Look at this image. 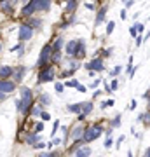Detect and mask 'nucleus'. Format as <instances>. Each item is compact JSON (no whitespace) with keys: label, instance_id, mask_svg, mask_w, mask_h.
Listing matches in <instances>:
<instances>
[{"label":"nucleus","instance_id":"obj_1","mask_svg":"<svg viewBox=\"0 0 150 157\" xmlns=\"http://www.w3.org/2000/svg\"><path fill=\"white\" fill-rule=\"evenodd\" d=\"M19 96H21V100H19V112L23 115H28L30 113V108L33 107V94H32V89L30 87H21L19 89Z\"/></svg>","mask_w":150,"mask_h":157},{"label":"nucleus","instance_id":"obj_2","mask_svg":"<svg viewBox=\"0 0 150 157\" xmlns=\"http://www.w3.org/2000/svg\"><path fill=\"white\" fill-rule=\"evenodd\" d=\"M103 133V128H101L100 124H94V126H91V128H86L84 129V136H82V141L84 143H89V141H94L98 136Z\"/></svg>","mask_w":150,"mask_h":157},{"label":"nucleus","instance_id":"obj_3","mask_svg":"<svg viewBox=\"0 0 150 157\" xmlns=\"http://www.w3.org/2000/svg\"><path fill=\"white\" fill-rule=\"evenodd\" d=\"M51 80H54V68L51 67V63H47L44 67H40L39 84H42V82H51Z\"/></svg>","mask_w":150,"mask_h":157},{"label":"nucleus","instance_id":"obj_4","mask_svg":"<svg viewBox=\"0 0 150 157\" xmlns=\"http://www.w3.org/2000/svg\"><path fill=\"white\" fill-rule=\"evenodd\" d=\"M51 52H52V47H51V44H45L44 47H42V52H40V56H39V61H37L39 68L44 67V65H47V63L51 61Z\"/></svg>","mask_w":150,"mask_h":157},{"label":"nucleus","instance_id":"obj_5","mask_svg":"<svg viewBox=\"0 0 150 157\" xmlns=\"http://www.w3.org/2000/svg\"><path fill=\"white\" fill-rule=\"evenodd\" d=\"M33 32L35 30L28 25V23H23L21 26H19V40H23V42H26V40H30L32 37H33Z\"/></svg>","mask_w":150,"mask_h":157},{"label":"nucleus","instance_id":"obj_6","mask_svg":"<svg viewBox=\"0 0 150 157\" xmlns=\"http://www.w3.org/2000/svg\"><path fill=\"white\" fill-rule=\"evenodd\" d=\"M16 89V82L14 80H9V78H0V93H12V91Z\"/></svg>","mask_w":150,"mask_h":157},{"label":"nucleus","instance_id":"obj_7","mask_svg":"<svg viewBox=\"0 0 150 157\" xmlns=\"http://www.w3.org/2000/svg\"><path fill=\"white\" fill-rule=\"evenodd\" d=\"M86 68H87V70H94V72H101V70L105 68V65H103V59L96 58V59H93L91 63H87Z\"/></svg>","mask_w":150,"mask_h":157},{"label":"nucleus","instance_id":"obj_8","mask_svg":"<svg viewBox=\"0 0 150 157\" xmlns=\"http://www.w3.org/2000/svg\"><path fill=\"white\" fill-rule=\"evenodd\" d=\"M33 12H35V6H33V2H32V0H30V2H26V4L21 7V16L23 17L33 16Z\"/></svg>","mask_w":150,"mask_h":157},{"label":"nucleus","instance_id":"obj_9","mask_svg":"<svg viewBox=\"0 0 150 157\" xmlns=\"http://www.w3.org/2000/svg\"><path fill=\"white\" fill-rule=\"evenodd\" d=\"M25 73H26V68L25 67H17V68H14V70H12V80H14V82H21L23 80V77H25Z\"/></svg>","mask_w":150,"mask_h":157},{"label":"nucleus","instance_id":"obj_10","mask_svg":"<svg viewBox=\"0 0 150 157\" xmlns=\"http://www.w3.org/2000/svg\"><path fill=\"white\" fill-rule=\"evenodd\" d=\"M73 56L77 58V59H82L86 56V44H84V40H77V47H75Z\"/></svg>","mask_w":150,"mask_h":157},{"label":"nucleus","instance_id":"obj_11","mask_svg":"<svg viewBox=\"0 0 150 157\" xmlns=\"http://www.w3.org/2000/svg\"><path fill=\"white\" fill-rule=\"evenodd\" d=\"M84 129L86 128H82V126H75V128H73V131H72V138L73 140H82Z\"/></svg>","mask_w":150,"mask_h":157},{"label":"nucleus","instance_id":"obj_12","mask_svg":"<svg viewBox=\"0 0 150 157\" xmlns=\"http://www.w3.org/2000/svg\"><path fill=\"white\" fill-rule=\"evenodd\" d=\"M91 155V148L89 147H79L75 150V157H89Z\"/></svg>","mask_w":150,"mask_h":157},{"label":"nucleus","instance_id":"obj_13","mask_svg":"<svg viewBox=\"0 0 150 157\" xmlns=\"http://www.w3.org/2000/svg\"><path fill=\"white\" fill-rule=\"evenodd\" d=\"M105 16H106V6H103L98 11V14H96V25H101V23L105 21Z\"/></svg>","mask_w":150,"mask_h":157},{"label":"nucleus","instance_id":"obj_14","mask_svg":"<svg viewBox=\"0 0 150 157\" xmlns=\"http://www.w3.org/2000/svg\"><path fill=\"white\" fill-rule=\"evenodd\" d=\"M12 67H0V78H9L12 75Z\"/></svg>","mask_w":150,"mask_h":157},{"label":"nucleus","instance_id":"obj_15","mask_svg":"<svg viewBox=\"0 0 150 157\" xmlns=\"http://www.w3.org/2000/svg\"><path fill=\"white\" fill-rule=\"evenodd\" d=\"M75 47H77V40H70L65 47V52H67L68 56H73V52H75Z\"/></svg>","mask_w":150,"mask_h":157},{"label":"nucleus","instance_id":"obj_16","mask_svg":"<svg viewBox=\"0 0 150 157\" xmlns=\"http://www.w3.org/2000/svg\"><path fill=\"white\" fill-rule=\"evenodd\" d=\"M0 7H2V11L6 12V14H12V4L9 0H2L0 2Z\"/></svg>","mask_w":150,"mask_h":157},{"label":"nucleus","instance_id":"obj_17","mask_svg":"<svg viewBox=\"0 0 150 157\" xmlns=\"http://www.w3.org/2000/svg\"><path fill=\"white\" fill-rule=\"evenodd\" d=\"M91 110H93V103H91V101H84V103H82V110H80V113H84V115L87 117V113L91 112Z\"/></svg>","mask_w":150,"mask_h":157},{"label":"nucleus","instance_id":"obj_18","mask_svg":"<svg viewBox=\"0 0 150 157\" xmlns=\"http://www.w3.org/2000/svg\"><path fill=\"white\" fill-rule=\"evenodd\" d=\"M65 45V40L60 37V39L54 40V44H51V47H52V51H61V47Z\"/></svg>","mask_w":150,"mask_h":157},{"label":"nucleus","instance_id":"obj_19","mask_svg":"<svg viewBox=\"0 0 150 157\" xmlns=\"http://www.w3.org/2000/svg\"><path fill=\"white\" fill-rule=\"evenodd\" d=\"M37 141H39V135H37V133H30V135L26 136V143H30V145L35 147Z\"/></svg>","mask_w":150,"mask_h":157},{"label":"nucleus","instance_id":"obj_20","mask_svg":"<svg viewBox=\"0 0 150 157\" xmlns=\"http://www.w3.org/2000/svg\"><path fill=\"white\" fill-rule=\"evenodd\" d=\"M67 2V11L68 12H73L77 9V0H65Z\"/></svg>","mask_w":150,"mask_h":157},{"label":"nucleus","instance_id":"obj_21","mask_svg":"<svg viewBox=\"0 0 150 157\" xmlns=\"http://www.w3.org/2000/svg\"><path fill=\"white\" fill-rule=\"evenodd\" d=\"M60 59H61V51H52L51 52V61L60 63Z\"/></svg>","mask_w":150,"mask_h":157},{"label":"nucleus","instance_id":"obj_22","mask_svg":"<svg viewBox=\"0 0 150 157\" xmlns=\"http://www.w3.org/2000/svg\"><path fill=\"white\" fill-rule=\"evenodd\" d=\"M40 103H42V105H51V98H49V94H45V93H42V94H40Z\"/></svg>","mask_w":150,"mask_h":157},{"label":"nucleus","instance_id":"obj_23","mask_svg":"<svg viewBox=\"0 0 150 157\" xmlns=\"http://www.w3.org/2000/svg\"><path fill=\"white\" fill-rule=\"evenodd\" d=\"M68 65H70V70H72V72H75L77 68H80V63H79L77 59H70V61H68Z\"/></svg>","mask_w":150,"mask_h":157},{"label":"nucleus","instance_id":"obj_24","mask_svg":"<svg viewBox=\"0 0 150 157\" xmlns=\"http://www.w3.org/2000/svg\"><path fill=\"white\" fill-rule=\"evenodd\" d=\"M70 112H80L82 110V103H75V105H68Z\"/></svg>","mask_w":150,"mask_h":157},{"label":"nucleus","instance_id":"obj_25","mask_svg":"<svg viewBox=\"0 0 150 157\" xmlns=\"http://www.w3.org/2000/svg\"><path fill=\"white\" fill-rule=\"evenodd\" d=\"M40 113H42V110H40V107H35V105H33V107L30 108V115H33V117H39Z\"/></svg>","mask_w":150,"mask_h":157},{"label":"nucleus","instance_id":"obj_26","mask_svg":"<svg viewBox=\"0 0 150 157\" xmlns=\"http://www.w3.org/2000/svg\"><path fill=\"white\" fill-rule=\"evenodd\" d=\"M28 25H30V26L35 30V28H40V26H42V21H40V19H32Z\"/></svg>","mask_w":150,"mask_h":157},{"label":"nucleus","instance_id":"obj_27","mask_svg":"<svg viewBox=\"0 0 150 157\" xmlns=\"http://www.w3.org/2000/svg\"><path fill=\"white\" fill-rule=\"evenodd\" d=\"M113 28H115V23H113V21H110L108 25H106V35H110L112 32H113Z\"/></svg>","mask_w":150,"mask_h":157},{"label":"nucleus","instance_id":"obj_28","mask_svg":"<svg viewBox=\"0 0 150 157\" xmlns=\"http://www.w3.org/2000/svg\"><path fill=\"white\" fill-rule=\"evenodd\" d=\"M70 75H73V72L72 70H67V72H61L58 77H61V78H67V77H70Z\"/></svg>","mask_w":150,"mask_h":157},{"label":"nucleus","instance_id":"obj_29","mask_svg":"<svg viewBox=\"0 0 150 157\" xmlns=\"http://www.w3.org/2000/svg\"><path fill=\"white\" fill-rule=\"evenodd\" d=\"M77 84H79L77 80H75V78H72V80H68L65 86H67V87H77Z\"/></svg>","mask_w":150,"mask_h":157},{"label":"nucleus","instance_id":"obj_30","mask_svg":"<svg viewBox=\"0 0 150 157\" xmlns=\"http://www.w3.org/2000/svg\"><path fill=\"white\" fill-rule=\"evenodd\" d=\"M42 129H44V124H42V122H37V124H35V128H33V131H35V133H40Z\"/></svg>","mask_w":150,"mask_h":157},{"label":"nucleus","instance_id":"obj_31","mask_svg":"<svg viewBox=\"0 0 150 157\" xmlns=\"http://www.w3.org/2000/svg\"><path fill=\"white\" fill-rule=\"evenodd\" d=\"M112 126H113V128H117V126H121V115H117V117L113 119V121H112Z\"/></svg>","mask_w":150,"mask_h":157},{"label":"nucleus","instance_id":"obj_32","mask_svg":"<svg viewBox=\"0 0 150 157\" xmlns=\"http://www.w3.org/2000/svg\"><path fill=\"white\" fill-rule=\"evenodd\" d=\"M121 70H122V68H121V67H115V68H113V70H112V77H117V75L121 73Z\"/></svg>","mask_w":150,"mask_h":157},{"label":"nucleus","instance_id":"obj_33","mask_svg":"<svg viewBox=\"0 0 150 157\" xmlns=\"http://www.w3.org/2000/svg\"><path fill=\"white\" fill-rule=\"evenodd\" d=\"M129 33H131V37H136V35H138V30H136V26H131V28H129Z\"/></svg>","mask_w":150,"mask_h":157},{"label":"nucleus","instance_id":"obj_34","mask_svg":"<svg viewBox=\"0 0 150 157\" xmlns=\"http://www.w3.org/2000/svg\"><path fill=\"white\" fill-rule=\"evenodd\" d=\"M58 128H60V122H54V126H52V131H51V136H54V135H56Z\"/></svg>","mask_w":150,"mask_h":157},{"label":"nucleus","instance_id":"obj_35","mask_svg":"<svg viewBox=\"0 0 150 157\" xmlns=\"http://www.w3.org/2000/svg\"><path fill=\"white\" fill-rule=\"evenodd\" d=\"M40 117H42V121H51V115L47 112H42L40 113Z\"/></svg>","mask_w":150,"mask_h":157},{"label":"nucleus","instance_id":"obj_36","mask_svg":"<svg viewBox=\"0 0 150 157\" xmlns=\"http://www.w3.org/2000/svg\"><path fill=\"white\" fill-rule=\"evenodd\" d=\"M56 91H58V93H63V89H65V87H63V84H60V82H58V84H56V87H54Z\"/></svg>","mask_w":150,"mask_h":157},{"label":"nucleus","instance_id":"obj_37","mask_svg":"<svg viewBox=\"0 0 150 157\" xmlns=\"http://www.w3.org/2000/svg\"><path fill=\"white\" fill-rule=\"evenodd\" d=\"M105 147H106V148H110V147H112V138H110V136H106V141H105Z\"/></svg>","mask_w":150,"mask_h":157},{"label":"nucleus","instance_id":"obj_38","mask_svg":"<svg viewBox=\"0 0 150 157\" xmlns=\"http://www.w3.org/2000/svg\"><path fill=\"white\" fill-rule=\"evenodd\" d=\"M60 143H61V140L56 138V140H52V143H49V147H56V145H60Z\"/></svg>","mask_w":150,"mask_h":157},{"label":"nucleus","instance_id":"obj_39","mask_svg":"<svg viewBox=\"0 0 150 157\" xmlns=\"http://www.w3.org/2000/svg\"><path fill=\"white\" fill-rule=\"evenodd\" d=\"M39 157H54V154L52 152H45V154H40Z\"/></svg>","mask_w":150,"mask_h":157},{"label":"nucleus","instance_id":"obj_40","mask_svg":"<svg viewBox=\"0 0 150 157\" xmlns=\"http://www.w3.org/2000/svg\"><path fill=\"white\" fill-rule=\"evenodd\" d=\"M117 87H119V84H117V80H113V82L110 84V89H112V91H115Z\"/></svg>","mask_w":150,"mask_h":157},{"label":"nucleus","instance_id":"obj_41","mask_svg":"<svg viewBox=\"0 0 150 157\" xmlns=\"http://www.w3.org/2000/svg\"><path fill=\"white\" fill-rule=\"evenodd\" d=\"M77 89L80 91V93H86V91H87L86 89V86H82V84H77Z\"/></svg>","mask_w":150,"mask_h":157},{"label":"nucleus","instance_id":"obj_42","mask_svg":"<svg viewBox=\"0 0 150 157\" xmlns=\"http://www.w3.org/2000/svg\"><path fill=\"white\" fill-rule=\"evenodd\" d=\"M141 45V37H140V33L136 35V47H140Z\"/></svg>","mask_w":150,"mask_h":157},{"label":"nucleus","instance_id":"obj_43","mask_svg":"<svg viewBox=\"0 0 150 157\" xmlns=\"http://www.w3.org/2000/svg\"><path fill=\"white\" fill-rule=\"evenodd\" d=\"M134 26H136V30H138V32H143V25H141V23H138V25H134Z\"/></svg>","mask_w":150,"mask_h":157},{"label":"nucleus","instance_id":"obj_44","mask_svg":"<svg viewBox=\"0 0 150 157\" xmlns=\"http://www.w3.org/2000/svg\"><path fill=\"white\" fill-rule=\"evenodd\" d=\"M105 103H106V107H113V103H115V101H113V100H106Z\"/></svg>","mask_w":150,"mask_h":157},{"label":"nucleus","instance_id":"obj_45","mask_svg":"<svg viewBox=\"0 0 150 157\" xmlns=\"http://www.w3.org/2000/svg\"><path fill=\"white\" fill-rule=\"evenodd\" d=\"M143 157H150V147L145 150V154H143Z\"/></svg>","mask_w":150,"mask_h":157},{"label":"nucleus","instance_id":"obj_46","mask_svg":"<svg viewBox=\"0 0 150 157\" xmlns=\"http://www.w3.org/2000/svg\"><path fill=\"white\" fill-rule=\"evenodd\" d=\"M86 7H87V9H89V11H91V9H94V4H86Z\"/></svg>","mask_w":150,"mask_h":157},{"label":"nucleus","instance_id":"obj_47","mask_svg":"<svg viewBox=\"0 0 150 157\" xmlns=\"http://www.w3.org/2000/svg\"><path fill=\"white\" fill-rule=\"evenodd\" d=\"M129 108L133 110V108H136V101H131V105H129Z\"/></svg>","mask_w":150,"mask_h":157},{"label":"nucleus","instance_id":"obj_48","mask_svg":"<svg viewBox=\"0 0 150 157\" xmlns=\"http://www.w3.org/2000/svg\"><path fill=\"white\" fill-rule=\"evenodd\" d=\"M4 98H6V94H4V93H0V100H4Z\"/></svg>","mask_w":150,"mask_h":157},{"label":"nucleus","instance_id":"obj_49","mask_svg":"<svg viewBox=\"0 0 150 157\" xmlns=\"http://www.w3.org/2000/svg\"><path fill=\"white\" fill-rule=\"evenodd\" d=\"M128 157H133V152H131V150L128 152Z\"/></svg>","mask_w":150,"mask_h":157},{"label":"nucleus","instance_id":"obj_50","mask_svg":"<svg viewBox=\"0 0 150 157\" xmlns=\"http://www.w3.org/2000/svg\"><path fill=\"white\" fill-rule=\"evenodd\" d=\"M26 2H30V0H23V4H26Z\"/></svg>","mask_w":150,"mask_h":157},{"label":"nucleus","instance_id":"obj_51","mask_svg":"<svg viewBox=\"0 0 150 157\" xmlns=\"http://www.w3.org/2000/svg\"><path fill=\"white\" fill-rule=\"evenodd\" d=\"M9 2H11V4H14V2H16V0H9Z\"/></svg>","mask_w":150,"mask_h":157},{"label":"nucleus","instance_id":"obj_52","mask_svg":"<svg viewBox=\"0 0 150 157\" xmlns=\"http://www.w3.org/2000/svg\"><path fill=\"white\" fill-rule=\"evenodd\" d=\"M0 51H2V44H0Z\"/></svg>","mask_w":150,"mask_h":157}]
</instances>
